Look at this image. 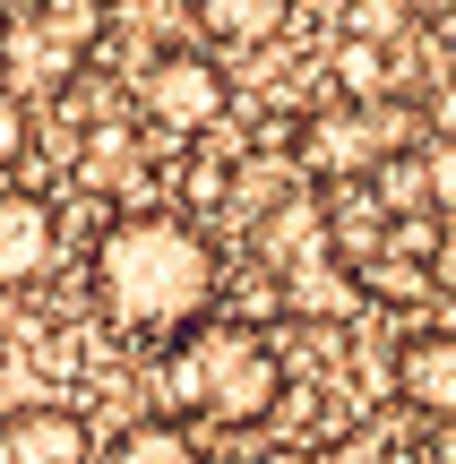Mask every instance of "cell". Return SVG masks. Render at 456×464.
Returning a JSON list of instances; mask_svg holds the SVG:
<instances>
[{
  "instance_id": "cell-1",
  "label": "cell",
  "mask_w": 456,
  "mask_h": 464,
  "mask_svg": "<svg viewBox=\"0 0 456 464\" xmlns=\"http://www.w3.org/2000/svg\"><path fill=\"white\" fill-rule=\"evenodd\" d=\"M86 293H95L103 327L130 344H172L224 301V249L189 207H130L95 232L86 258Z\"/></svg>"
},
{
  "instance_id": "cell-2",
  "label": "cell",
  "mask_w": 456,
  "mask_h": 464,
  "mask_svg": "<svg viewBox=\"0 0 456 464\" xmlns=\"http://www.w3.org/2000/svg\"><path fill=\"white\" fill-rule=\"evenodd\" d=\"M285 387H293L285 353L250 318H199L189 335L155 344V396L189 430H267L285 413Z\"/></svg>"
},
{
  "instance_id": "cell-3",
  "label": "cell",
  "mask_w": 456,
  "mask_h": 464,
  "mask_svg": "<svg viewBox=\"0 0 456 464\" xmlns=\"http://www.w3.org/2000/svg\"><path fill=\"white\" fill-rule=\"evenodd\" d=\"M138 121H147L164 147H181V138H207L224 112H233V86H224L216 52H155L147 69H138Z\"/></svg>"
},
{
  "instance_id": "cell-4",
  "label": "cell",
  "mask_w": 456,
  "mask_h": 464,
  "mask_svg": "<svg viewBox=\"0 0 456 464\" xmlns=\"http://www.w3.org/2000/svg\"><path fill=\"white\" fill-rule=\"evenodd\" d=\"M302 155H310V172H327V181H362V172H379V112L371 103H354L344 95L336 112H310L302 121Z\"/></svg>"
},
{
  "instance_id": "cell-5",
  "label": "cell",
  "mask_w": 456,
  "mask_h": 464,
  "mask_svg": "<svg viewBox=\"0 0 456 464\" xmlns=\"http://www.w3.org/2000/svg\"><path fill=\"white\" fill-rule=\"evenodd\" d=\"M388 379L422 421H456V327H413L405 344H396Z\"/></svg>"
},
{
  "instance_id": "cell-6",
  "label": "cell",
  "mask_w": 456,
  "mask_h": 464,
  "mask_svg": "<svg viewBox=\"0 0 456 464\" xmlns=\"http://www.w3.org/2000/svg\"><path fill=\"white\" fill-rule=\"evenodd\" d=\"M52 249H61V216H52V198L0 181V284H9V293L34 284L52 266Z\"/></svg>"
},
{
  "instance_id": "cell-7",
  "label": "cell",
  "mask_w": 456,
  "mask_h": 464,
  "mask_svg": "<svg viewBox=\"0 0 456 464\" xmlns=\"http://www.w3.org/2000/svg\"><path fill=\"white\" fill-rule=\"evenodd\" d=\"M0 69H9V95H44V86H69L86 69V52L69 44V34H52L44 17H9V34H0Z\"/></svg>"
},
{
  "instance_id": "cell-8",
  "label": "cell",
  "mask_w": 456,
  "mask_h": 464,
  "mask_svg": "<svg viewBox=\"0 0 456 464\" xmlns=\"http://www.w3.org/2000/svg\"><path fill=\"white\" fill-rule=\"evenodd\" d=\"M0 430H9V464H95V430L69 404H17Z\"/></svg>"
},
{
  "instance_id": "cell-9",
  "label": "cell",
  "mask_w": 456,
  "mask_h": 464,
  "mask_svg": "<svg viewBox=\"0 0 456 464\" xmlns=\"http://www.w3.org/2000/svg\"><path fill=\"white\" fill-rule=\"evenodd\" d=\"M181 17H189L216 52H258V44L285 34L293 0H181Z\"/></svg>"
},
{
  "instance_id": "cell-10",
  "label": "cell",
  "mask_w": 456,
  "mask_h": 464,
  "mask_svg": "<svg viewBox=\"0 0 456 464\" xmlns=\"http://www.w3.org/2000/svg\"><path fill=\"white\" fill-rule=\"evenodd\" d=\"M103 464H207V456H199V430L181 413H138V421L112 430Z\"/></svg>"
},
{
  "instance_id": "cell-11",
  "label": "cell",
  "mask_w": 456,
  "mask_h": 464,
  "mask_svg": "<svg viewBox=\"0 0 456 464\" xmlns=\"http://www.w3.org/2000/svg\"><path fill=\"white\" fill-rule=\"evenodd\" d=\"M336 86H344L354 103H379V95H388V44L344 34V44H336Z\"/></svg>"
},
{
  "instance_id": "cell-12",
  "label": "cell",
  "mask_w": 456,
  "mask_h": 464,
  "mask_svg": "<svg viewBox=\"0 0 456 464\" xmlns=\"http://www.w3.org/2000/svg\"><path fill=\"white\" fill-rule=\"evenodd\" d=\"M34 17H44L52 34H69L78 52L103 44V0H34Z\"/></svg>"
},
{
  "instance_id": "cell-13",
  "label": "cell",
  "mask_w": 456,
  "mask_h": 464,
  "mask_svg": "<svg viewBox=\"0 0 456 464\" xmlns=\"http://www.w3.org/2000/svg\"><path fill=\"white\" fill-rule=\"evenodd\" d=\"M413 17H405V0H344V34H371V44H396Z\"/></svg>"
},
{
  "instance_id": "cell-14",
  "label": "cell",
  "mask_w": 456,
  "mask_h": 464,
  "mask_svg": "<svg viewBox=\"0 0 456 464\" xmlns=\"http://www.w3.org/2000/svg\"><path fill=\"white\" fill-rule=\"evenodd\" d=\"M310 464H396V456H388V439H379V430H336V439L310 448Z\"/></svg>"
},
{
  "instance_id": "cell-15",
  "label": "cell",
  "mask_w": 456,
  "mask_h": 464,
  "mask_svg": "<svg viewBox=\"0 0 456 464\" xmlns=\"http://www.w3.org/2000/svg\"><path fill=\"white\" fill-rule=\"evenodd\" d=\"M26 155H34V112H26V95H0V172L26 164Z\"/></svg>"
},
{
  "instance_id": "cell-16",
  "label": "cell",
  "mask_w": 456,
  "mask_h": 464,
  "mask_svg": "<svg viewBox=\"0 0 456 464\" xmlns=\"http://www.w3.org/2000/svg\"><path fill=\"white\" fill-rule=\"evenodd\" d=\"M422 189H431L440 216L456 207V138H431V147H422Z\"/></svg>"
},
{
  "instance_id": "cell-17",
  "label": "cell",
  "mask_w": 456,
  "mask_h": 464,
  "mask_svg": "<svg viewBox=\"0 0 456 464\" xmlns=\"http://www.w3.org/2000/svg\"><path fill=\"white\" fill-rule=\"evenodd\" d=\"M224 189H233V164H216V155H207V164L189 172V216H199V207H216Z\"/></svg>"
},
{
  "instance_id": "cell-18",
  "label": "cell",
  "mask_w": 456,
  "mask_h": 464,
  "mask_svg": "<svg viewBox=\"0 0 456 464\" xmlns=\"http://www.w3.org/2000/svg\"><path fill=\"white\" fill-rule=\"evenodd\" d=\"M431 130H440V138L456 130V86H440V95H431Z\"/></svg>"
},
{
  "instance_id": "cell-19",
  "label": "cell",
  "mask_w": 456,
  "mask_h": 464,
  "mask_svg": "<svg viewBox=\"0 0 456 464\" xmlns=\"http://www.w3.org/2000/svg\"><path fill=\"white\" fill-rule=\"evenodd\" d=\"M405 17H456V0H405Z\"/></svg>"
},
{
  "instance_id": "cell-20",
  "label": "cell",
  "mask_w": 456,
  "mask_h": 464,
  "mask_svg": "<svg viewBox=\"0 0 456 464\" xmlns=\"http://www.w3.org/2000/svg\"><path fill=\"white\" fill-rule=\"evenodd\" d=\"M0 34H9V0H0Z\"/></svg>"
},
{
  "instance_id": "cell-21",
  "label": "cell",
  "mask_w": 456,
  "mask_h": 464,
  "mask_svg": "<svg viewBox=\"0 0 456 464\" xmlns=\"http://www.w3.org/2000/svg\"><path fill=\"white\" fill-rule=\"evenodd\" d=\"M0 464H9V430H0Z\"/></svg>"
},
{
  "instance_id": "cell-22",
  "label": "cell",
  "mask_w": 456,
  "mask_h": 464,
  "mask_svg": "<svg viewBox=\"0 0 456 464\" xmlns=\"http://www.w3.org/2000/svg\"><path fill=\"white\" fill-rule=\"evenodd\" d=\"M267 464H293V456H267Z\"/></svg>"
}]
</instances>
